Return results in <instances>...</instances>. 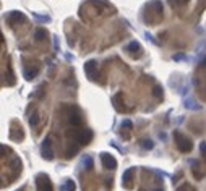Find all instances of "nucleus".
Masks as SVG:
<instances>
[{
  "instance_id": "nucleus-16",
  "label": "nucleus",
  "mask_w": 206,
  "mask_h": 191,
  "mask_svg": "<svg viewBox=\"0 0 206 191\" xmlns=\"http://www.w3.org/2000/svg\"><path fill=\"white\" fill-rule=\"evenodd\" d=\"M38 73H39V68H34V70H25V78L28 81H31V80H34V78L38 76Z\"/></svg>"
},
{
  "instance_id": "nucleus-11",
  "label": "nucleus",
  "mask_w": 206,
  "mask_h": 191,
  "mask_svg": "<svg viewBox=\"0 0 206 191\" xmlns=\"http://www.w3.org/2000/svg\"><path fill=\"white\" fill-rule=\"evenodd\" d=\"M133 175H135V168H127L122 175V185L125 188H132V180H133Z\"/></svg>"
},
{
  "instance_id": "nucleus-1",
  "label": "nucleus",
  "mask_w": 206,
  "mask_h": 191,
  "mask_svg": "<svg viewBox=\"0 0 206 191\" xmlns=\"http://www.w3.org/2000/svg\"><path fill=\"white\" fill-rule=\"evenodd\" d=\"M174 139H175V144H177V147H179V151L183 152V154L190 152V151H191V147H193V144H191L190 138L183 136L180 131H175V133H174Z\"/></svg>"
},
{
  "instance_id": "nucleus-24",
  "label": "nucleus",
  "mask_w": 206,
  "mask_h": 191,
  "mask_svg": "<svg viewBox=\"0 0 206 191\" xmlns=\"http://www.w3.org/2000/svg\"><path fill=\"white\" fill-rule=\"evenodd\" d=\"M175 191H195V189L191 188V186H188V185H182V186H179V188H177Z\"/></svg>"
},
{
  "instance_id": "nucleus-9",
  "label": "nucleus",
  "mask_w": 206,
  "mask_h": 191,
  "mask_svg": "<svg viewBox=\"0 0 206 191\" xmlns=\"http://www.w3.org/2000/svg\"><path fill=\"white\" fill-rule=\"evenodd\" d=\"M68 122L73 126H78L81 123V114H80V110H78L76 107H70L68 109Z\"/></svg>"
},
{
  "instance_id": "nucleus-7",
  "label": "nucleus",
  "mask_w": 206,
  "mask_h": 191,
  "mask_svg": "<svg viewBox=\"0 0 206 191\" xmlns=\"http://www.w3.org/2000/svg\"><path fill=\"white\" fill-rule=\"evenodd\" d=\"M5 21H7L8 24L13 26L15 23H20V21H21V23H25V21H26V16H25L21 11H8V13H7V16H5Z\"/></svg>"
},
{
  "instance_id": "nucleus-23",
  "label": "nucleus",
  "mask_w": 206,
  "mask_h": 191,
  "mask_svg": "<svg viewBox=\"0 0 206 191\" xmlns=\"http://www.w3.org/2000/svg\"><path fill=\"white\" fill-rule=\"evenodd\" d=\"M33 16L36 18V20H39V21H42V23H49V21H51V18H49V16L39 15V13H33Z\"/></svg>"
},
{
  "instance_id": "nucleus-2",
  "label": "nucleus",
  "mask_w": 206,
  "mask_h": 191,
  "mask_svg": "<svg viewBox=\"0 0 206 191\" xmlns=\"http://www.w3.org/2000/svg\"><path fill=\"white\" fill-rule=\"evenodd\" d=\"M41 154H42V157H44L46 160H54V149H52V138L51 136L44 138V141H42Z\"/></svg>"
},
{
  "instance_id": "nucleus-3",
  "label": "nucleus",
  "mask_w": 206,
  "mask_h": 191,
  "mask_svg": "<svg viewBox=\"0 0 206 191\" xmlns=\"http://www.w3.org/2000/svg\"><path fill=\"white\" fill-rule=\"evenodd\" d=\"M84 75H86V78L89 81H96V73H97V62L96 60H88L86 63H84Z\"/></svg>"
},
{
  "instance_id": "nucleus-15",
  "label": "nucleus",
  "mask_w": 206,
  "mask_h": 191,
  "mask_svg": "<svg viewBox=\"0 0 206 191\" xmlns=\"http://www.w3.org/2000/svg\"><path fill=\"white\" fill-rule=\"evenodd\" d=\"M185 107L190 109V110H200V109H201V105H198V104L193 101V99L188 97V99H185Z\"/></svg>"
},
{
  "instance_id": "nucleus-20",
  "label": "nucleus",
  "mask_w": 206,
  "mask_h": 191,
  "mask_svg": "<svg viewBox=\"0 0 206 191\" xmlns=\"http://www.w3.org/2000/svg\"><path fill=\"white\" fill-rule=\"evenodd\" d=\"M141 147L146 149V151H151L153 147H154V143H153L151 139H143V141H141Z\"/></svg>"
},
{
  "instance_id": "nucleus-30",
  "label": "nucleus",
  "mask_w": 206,
  "mask_h": 191,
  "mask_svg": "<svg viewBox=\"0 0 206 191\" xmlns=\"http://www.w3.org/2000/svg\"><path fill=\"white\" fill-rule=\"evenodd\" d=\"M105 186H107V188H109V186H112V180H109V178L105 180Z\"/></svg>"
},
{
  "instance_id": "nucleus-25",
  "label": "nucleus",
  "mask_w": 206,
  "mask_h": 191,
  "mask_svg": "<svg viewBox=\"0 0 206 191\" xmlns=\"http://www.w3.org/2000/svg\"><path fill=\"white\" fill-rule=\"evenodd\" d=\"M200 154L203 155V157H206V143H204V141L200 143Z\"/></svg>"
},
{
  "instance_id": "nucleus-6",
  "label": "nucleus",
  "mask_w": 206,
  "mask_h": 191,
  "mask_svg": "<svg viewBox=\"0 0 206 191\" xmlns=\"http://www.w3.org/2000/svg\"><path fill=\"white\" fill-rule=\"evenodd\" d=\"M101 162H102V167L105 170H114L117 168V160L114 155L107 154V152H101Z\"/></svg>"
},
{
  "instance_id": "nucleus-17",
  "label": "nucleus",
  "mask_w": 206,
  "mask_h": 191,
  "mask_svg": "<svg viewBox=\"0 0 206 191\" xmlns=\"http://www.w3.org/2000/svg\"><path fill=\"white\" fill-rule=\"evenodd\" d=\"M93 165H94L93 157H89V155H86V157L83 159V167L86 168V170H93Z\"/></svg>"
},
{
  "instance_id": "nucleus-8",
  "label": "nucleus",
  "mask_w": 206,
  "mask_h": 191,
  "mask_svg": "<svg viewBox=\"0 0 206 191\" xmlns=\"http://www.w3.org/2000/svg\"><path fill=\"white\" fill-rule=\"evenodd\" d=\"M125 52H128L133 59H138L140 55H141L140 54L141 52V46L138 44L137 41H132V42H128V44L125 46Z\"/></svg>"
},
{
  "instance_id": "nucleus-26",
  "label": "nucleus",
  "mask_w": 206,
  "mask_h": 191,
  "mask_svg": "<svg viewBox=\"0 0 206 191\" xmlns=\"http://www.w3.org/2000/svg\"><path fill=\"white\" fill-rule=\"evenodd\" d=\"M170 5H185L188 0H169Z\"/></svg>"
},
{
  "instance_id": "nucleus-13",
  "label": "nucleus",
  "mask_w": 206,
  "mask_h": 191,
  "mask_svg": "<svg viewBox=\"0 0 206 191\" xmlns=\"http://www.w3.org/2000/svg\"><path fill=\"white\" fill-rule=\"evenodd\" d=\"M47 37V31L44 29V28H38V29H34V39H36L38 42L44 41Z\"/></svg>"
},
{
  "instance_id": "nucleus-18",
  "label": "nucleus",
  "mask_w": 206,
  "mask_h": 191,
  "mask_svg": "<svg viewBox=\"0 0 206 191\" xmlns=\"http://www.w3.org/2000/svg\"><path fill=\"white\" fill-rule=\"evenodd\" d=\"M120 128H122L123 131H132L133 130V123L130 122L128 118H127V120H123V122L120 123Z\"/></svg>"
},
{
  "instance_id": "nucleus-4",
  "label": "nucleus",
  "mask_w": 206,
  "mask_h": 191,
  "mask_svg": "<svg viewBox=\"0 0 206 191\" xmlns=\"http://www.w3.org/2000/svg\"><path fill=\"white\" fill-rule=\"evenodd\" d=\"M75 139L78 144H89V141L93 139V131L91 130H80L75 133Z\"/></svg>"
},
{
  "instance_id": "nucleus-19",
  "label": "nucleus",
  "mask_w": 206,
  "mask_h": 191,
  "mask_svg": "<svg viewBox=\"0 0 206 191\" xmlns=\"http://www.w3.org/2000/svg\"><path fill=\"white\" fill-rule=\"evenodd\" d=\"M10 167L13 168V170H21V160L18 157H13L10 160Z\"/></svg>"
},
{
  "instance_id": "nucleus-31",
  "label": "nucleus",
  "mask_w": 206,
  "mask_h": 191,
  "mask_svg": "<svg viewBox=\"0 0 206 191\" xmlns=\"http://www.w3.org/2000/svg\"><path fill=\"white\" fill-rule=\"evenodd\" d=\"M153 191H164V189H162V188H156V189H153Z\"/></svg>"
},
{
  "instance_id": "nucleus-29",
  "label": "nucleus",
  "mask_w": 206,
  "mask_h": 191,
  "mask_svg": "<svg viewBox=\"0 0 206 191\" xmlns=\"http://www.w3.org/2000/svg\"><path fill=\"white\" fill-rule=\"evenodd\" d=\"M200 65H201V67H206V57H203V59L200 60Z\"/></svg>"
},
{
  "instance_id": "nucleus-10",
  "label": "nucleus",
  "mask_w": 206,
  "mask_h": 191,
  "mask_svg": "<svg viewBox=\"0 0 206 191\" xmlns=\"http://www.w3.org/2000/svg\"><path fill=\"white\" fill-rule=\"evenodd\" d=\"M146 8L150 11H153L154 15H158V16L162 15V2L161 0H151L150 3H146Z\"/></svg>"
},
{
  "instance_id": "nucleus-22",
  "label": "nucleus",
  "mask_w": 206,
  "mask_h": 191,
  "mask_svg": "<svg viewBox=\"0 0 206 191\" xmlns=\"http://www.w3.org/2000/svg\"><path fill=\"white\" fill-rule=\"evenodd\" d=\"M153 96H154V97H158V99H161V97H162V88L156 84V86L153 88Z\"/></svg>"
},
{
  "instance_id": "nucleus-12",
  "label": "nucleus",
  "mask_w": 206,
  "mask_h": 191,
  "mask_svg": "<svg viewBox=\"0 0 206 191\" xmlns=\"http://www.w3.org/2000/svg\"><path fill=\"white\" fill-rule=\"evenodd\" d=\"M120 99H122V93H117L115 96H112V104H114V109L117 112H123V107L120 104Z\"/></svg>"
},
{
  "instance_id": "nucleus-28",
  "label": "nucleus",
  "mask_w": 206,
  "mask_h": 191,
  "mask_svg": "<svg viewBox=\"0 0 206 191\" xmlns=\"http://www.w3.org/2000/svg\"><path fill=\"white\" fill-rule=\"evenodd\" d=\"M185 57H183V55H174V60H183Z\"/></svg>"
},
{
  "instance_id": "nucleus-27",
  "label": "nucleus",
  "mask_w": 206,
  "mask_h": 191,
  "mask_svg": "<svg viewBox=\"0 0 206 191\" xmlns=\"http://www.w3.org/2000/svg\"><path fill=\"white\" fill-rule=\"evenodd\" d=\"M146 37H148V41H151V42H153V44H156V46H159V42H158V41H156V39H154V37L151 36V34H150V33H146Z\"/></svg>"
},
{
  "instance_id": "nucleus-21",
  "label": "nucleus",
  "mask_w": 206,
  "mask_h": 191,
  "mask_svg": "<svg viewBox=\"0 0 206 191\" xmlns=\"http://www.w3.org/2000/svg\"><path fill=\"white\" fill-rule=\"evenodd\" d=\"M29 125L33 126V128H38V126H39V115L38 114H33L29 117Z\"/></svg>"
},
{
  "instance_id": "nucleus-5",
  "label": "nucleus",
  "mask_w": 206,
  "mask_h": 191,
  "mask_svg": "<svg viewBox=\"0 0 206 191\" xmlns=\"http://www.w3.org/2000/svg\"><path fill=\"white\" fill-rule=\"evenodd\" d=\"M36 185H38L39 191H54L51 180H49V176L44 175V173H41V175L36 176Z\"/></svg>"
},
{
  "instance_id": "nucleus-14",
  "label": "nucleus",
  "mask_w": 206,
  "mask_h": 191,
  "mask_svg": "<svg viewBox=\"0 0 206 191\" xmlns=\"http://www.w3.org/2000/svg\"><path fill=\"white\" fill-rule=\"evenodd\" d=\"M59 189H60V191H75V189H76V185H75L73 180H65V183H63V185H60Z\"/></svg>"
}]
</instances>
